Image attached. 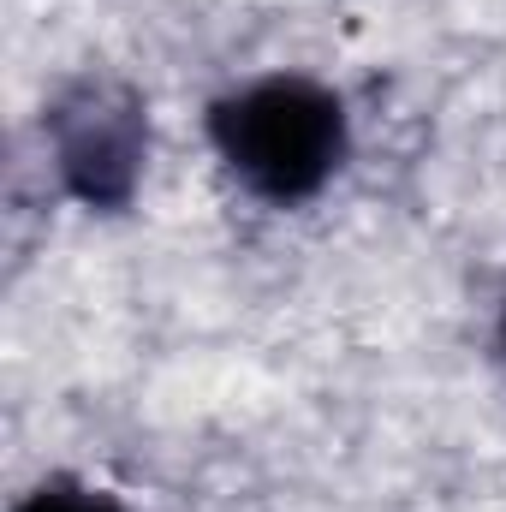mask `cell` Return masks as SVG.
<instances>
[{"label":"cell","mask_w":506,"mask_h":512,"mask_svg":"<svg viewBox=\"0 0 506 512\" xmlns=\"http://www.w3.org/2000/svg\"><path fill=\"white\" fill-rule=\"evenodd\" d=\"M209 143L227 173L274 209L310 203L346 161V102L298 72L256 78L209 108Z\"/></svg>","instance_id":"cell-1"},{"label":"cell","mask_w":506,"mask_h":512,"mask_svg":"<svg viewBox=\"0 0 506 512\" xmlns=\"http://www.w3.org/2000/svg\"><path fill=\"white\" fill-rule=\"evenodd\" d=\"M48 143L60 185L84 209H126L143 179L149 120L137 90L120 78H78L48 108Z\"/></svg>","instance_id":"cell-2"},{"label":"cell","mask_w":506,"mask_h":512,"mask_svg":"<svg viewBox=\"0 0 506 512\" xmlns=\"http://www.w3.org/2000/svg\"><path fill=\"white\" fill-rule=\"evenodd\" d=\"M12 512H120L108 495H90V489H72V483H42L36 495H24Z\"/></svg>","instance_id":"cell-3"},{"label":"cell","mask_w":506,"mask_h":512,"mask_svg":"<svg viewBox=\"0 0 506 512\" xmlns=\"http://www.w3.org/2000/svg\"><path fill=\"white\" fill-rule=\"evenodd\" d=\"M501 358H506V298H501Z\"/></svg>","instance_id":"cell-4"}]
</instances>
